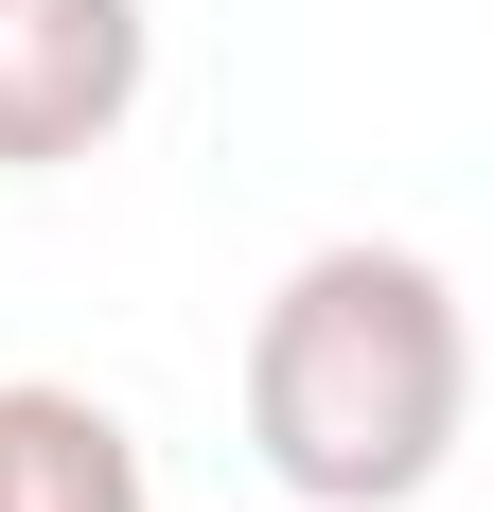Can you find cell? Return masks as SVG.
<instances>
[{
  "mask_svg": "<svg viewBox=\"0 0 494 512\" xmlns=\"http://www.w3.org/2000/svg\"><path fill=\"white\" fill-rule=\"evenodd\" d=\"M459 424H477V318L424 248H300L247 318V460L300 512H406L442 495Z\"/></svg>",
  "mask_w": 494,
  "mask_h": 512,
  "instance_id": "obj_1",
  "label": "cell"
},
{
  "mask_svg": "<svg viewBox=\"0 0 494 512\" xmlns=\"http://www.w3.org/2000/svg\"><path fill=\"white\" fill-rule=\"evenodd\" d=\"M142 71H159L142 0H0V177H53V159L124 142Z\"/></svg>",
  "mask_w": 494,
  "mask_h": 512,
  "instance_id": "obj_2",
  "label": "cell"
},
{
  "mask_svg": "<svg viewBox=\"0 0 494 512\" xmlns=\"http://www.w3.org/2000/svg\"><path fill=\"white\" fill-rule=\"evenodd\" d=\"M0 512H142V442H124V407L18 371V389H0Z\"/></svg>",
  "mask_w": 494,
  "mask_h": 512,
  "instance_id": "obj_3",
  "label": "cell"
}]
</instances>
